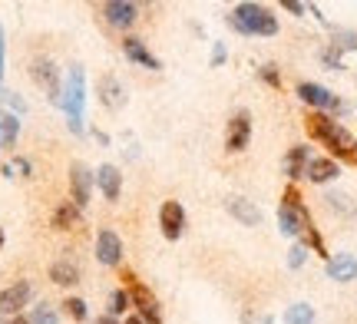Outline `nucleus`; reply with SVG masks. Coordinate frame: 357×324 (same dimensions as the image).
I'll use <instances>...</instances> for the list:
<instances>
[{"mask_svg":"<svg viewBox=\"0 0 357 324\" xmlns=\"http://www.w3.org/2000/svg\"><path fill=\"white\" fill-rule=\"evenodd\" d=\"M93 176H96V189L102 192V199H106V202H116L119 192H123V176H119V169L109 166V162H102Z\"/></svg>","mask_w":357,"mask_h":324,"instance_id":"dca6fc26","label":"nucleus"},{"mask_svg":"<svg viewBox=\"0 0 357 324\" xmlns=\"http://www.w3.org/2000/svg\"><path fill=\"white\" fill-rule=\"evenodd\" d=\"M30 79H33L40 90L50 96V103L60 106V96H63V83H60V70H56V63H53L50 56H37V60L30 63Z\"/></svg>","mask_w":357,"mask_h":324,"instance_id":"0eeeda50","label":"nucleus"},{"mask_svg":"<svg viewBox=\"0 0 357 324\" xmlns=\"http://www.w3.org/2000/svg\"><path fill=\"white\" fill-rule=\"evenodd\" d=\"M123 53H126V60L146 66V70H162L159 56H153V50H149L139 37H126V40H123Z\"/></svg>","mask_w":357,"mask_h":324,"instance_id":"a211bd4d","label":"nucleus"},{"mask_svg":"<svg viewBox=\"0 0 357 324\" xmlns=\"http://www.w3.org/2000/svg\"><path fill=\"white\" fill-rule=\"evenodd\" d=\"M63 311L73 318V321H86L89 318V308H86V301L83 298H66L63 301Z\"/></svg>","mask_w":357,"mask_h":324,"instance_id":"cd10ccee","label":"nucleus"},{"mask_svg":"<svg viewBox=\"0 0 357 324\" xmlns=\"http://www.w3.org/2000/svg\"><path fill=\"white\" fill-rule=\"evenodd\" d=\"M321 60H324V63L331 66V70H344V63H341V50H337L334 43H331V47H328L324 53H321Z\"/></svg>","mask_w":357,"mask_h":324,"instance_id":"2f4dec72","label":"nucleus"},{"mask_svg":"<svg viewBox=\"0 0 357 324\" xmlns=\"http://www.w3.org/2000/svg\"><path fill=\"white\" fill-rule=\"evenodd\" d=\"M100 17L116 30H129V26L139 20V7L132 0H106L100 7Z\"/></svg>","mask_w":357,"mask_h":324,"instance_id":"6e6552de","label":"nucleus"},{"mask_svg":"<svg viewBox=\"0 0 357 324\" xmlns=\"http://www.w3.org/2000/svg\"><path fill=\"white\" fill-rule=\"evenodd\" d=\"M284 10L294 13V17H305L307 7H305V3H298V0H284Z\"/></svg>","mask_w":357,"mask_h":324,"instance_id":"473e14b6","label":"nucleus"},{"mask_svg":"<svg viewBox=\"0 0 357 324\" xmlns=\"http://www.w3.org/2000/svg\"><path fill=\"white\" fill-rule=\"evenodd\" d=\"M265 324H271V318H268V321H265Z\"/></svg>","mask_w":357,"mask_h":324,"instance_id":"ea45409f","label":"nucleus"},{"mask_svg":"<svg viewBox=\"0 0 357 324\" xmlns=\"http://www.w3.org/2000/svg\"><path fill=\"white\" fill-rule=\"evenodd\" d=\"M252 143V116L248 113H235L229 119V126H225V149L229 153H245Z\"/></svg>","mask_w":357,"mask_h":324,"instance_id":"9b49d317","label":"nucleus"},{"mask_svg":"<svg viewBox=\"0 0 357 324\" xmlns=\"http://www.w3.org/2000/svg\"><path fill=\"white\" fill-rule=\"evenodd\" d=\"M126 308H132V301H129V291L126 288H116L113 295H109V318H123Z\"/></svg>","mask_w":357,"mask_h":324,"instance_id":"393cba45","label":"nucleus"},{"mask_svg":"<svg viewBox=\"0 0 357 324\" xmlns=\"http://www.w3.org/2000/svg\"><path fill=\"white\" fill-rule=\"evenodd\" d=\"M79 212H83V208H77V206H73V202H60V206L53 208V219H50V225H53V229H56V232H70V229H77Z\"/></svg>","mask_w":357,"mask_h":324,"instance_id":"4be33fe9","label":"nucleus"},{"mask_svg":"<svg viewBox=\"0 0 357 324\" xmlns=\"http://www.w3.org/2000/svg\"><path fill=\"white\" fill-rule=\"evenodd\" d=\"M123 281H126L129 301H132L136 314L142 318V324H162V318H159V301H155L153 291L142 285V281H136V275L132 272H123Z\"/></svg>","mask_w":357,"mask_h":324,"instance_id":"39448f33","label":"nucleus"},{"mask_svg":"<svg viewBox=\"0 0 357 324\" xmlns=\"http://www.w3.org/2000/svg\"><path fill=\"white\" fill-rule=\"evenodd\" d=\"M96 259L106 268H116L123 261V238L113 229H100V235H96Z\"/></svg>","mask_w":357,"mask_h":324,"instance_id":"ddd939ff","label":"nucleus"},{"mask_svg":"<svg viewBox=\"0 0 357 324\" xmlns=\"http://www.w3.org/2000/svg\"><path fill=\"white\" fill-rule=\"evenodd\" d=\"M17 136H20V119L13 116V113H3V116H0V143L13 146Z\"/></svg>","mask_w":357,"mask_h":324,"instance_id":"5701e85b","label":"nucleus"},{"mask_svg":"<svg viewBox=\"0 0 357 324\" xmlns=\"http://www.w3.org/2000/svg\"><path fill=\"white\" fill-rule=\"evenodd\" d=\"M30 324H60V318H56V308H50L47 301H40L37 308L30 311V318H26Z\"/></svg>","mask_w":357,"mask_h":324,"instance_id":"bb28decb","label":"nucleus"},{"mask_svg":"<svg viewBox=\"0 0 357 324\" xmlns=\"http://www.w3.org/2000/svg\"><path fill=\"white\" fill-rule=\"evenodd\" d=\"M7 324H30V321H26V318H20V314H17V318H10V321H7Z\"/></svg>","mask_w":357,"mask_h":324,"instance_id":"4c0bfd02","label":"nucleus"},{"mask_svg":"<svg viewBox=\"0 0 357 324\" xmlns=\"http://www.w3.org/2000/svg\"><path fill=\"white\" fill-rule=\"evenodd\" d=\"M324 272H328V278H331V281L347 285V281H354V278H357V259H354V255H347V252L331 255V259H328V265H324Z\"/></svg>","mask_w":357,"mask_h":324,"instance_id":"f3484780","label":"nucleus"},{"mask_svg":"<svg viewBox=\"0 0 357 324\" xmlns=\"http://www.w3.org/2000/svg\"><path fill=\"white\" fill-rule=\"evenodd\" d=\"M324 202H328V208H334V212H341V215H354V212H357V206L351 202V195L328 192V195H324Z\"/></svg>","mask_w":357,"mask_h":324,"instance_id":"a878e982","label":"nucleus"},{"mask_svg":"<svg viewBox=\"0 0 357 324\" xmlns=\"http://www.w3.org/2000/svg\"><path fill=\"white\" fill-rule=\"evenodd\" d=\"M13 172H20V176H30V159L17 156L13 162H7V166H3V176H7V179H13Z\"/></svg>","mask_w":357,"mask_h":324,"instance_id":"c756f323","label":"nucleus"},{"mask_svg":"<svg viewBox=\"0 0 357 324\" xmlns=\"http://www.w3.org/2000/svg\"><path fill=\"white\" fill-rule=\"evenodd\" d=\"M284 324H314V308L305 304V301H298V304H291L284 311Z\"/></svg>","mask_w":357,"mask_h":324,"instance_id":"b1692460","label":"nucleus"},{"mask_svg":"<svg viewBox=\"0 0 357 324\" xmlns=\"http://www.w3.org/2000/svg\"><path fill=\"white\" fill-rule=\"evenodd\" d=\"M60 106H63V113H66V126L77 132V136H83L86 132V126H83V106H86V73H83V66H73L66 73Z\"/></svg>","mask_w":357,"mask_h":324,"instance_id":"7ed1b4c3","label":"nucleus"},{"mask_svg":"<svg viewBox=\"0 0 357 324\" xmlns=\"http://www.w3.org/2000/svg\"><path fill=\"white\" fill-rule=\"evenodd\" d=\"M93 185H96V176L83 162H73V169H70V202L77 208H86L89 195H93Z\"/></svg>","mask_w":357,"mask_h":324,"instance_id":"9d476101","label":"nucleus"},{"mask_svg":"<svg viewBox=\"0 0 357 324\" xmlns=\"http://www.w3.org/2000/svg\"><path fill=\"white\" fill-rule=\"evenodd\" d=\"M225 208H229V215L235 222H242L245 229H255V225H261V208H258L255 202H248L245 195H231L229 202H225Z\"/></svg>","mask_w":357,"mask_h":324,"instance_id":"2eb2a0df","label":"nucleus"},{"mask_svg":"<svg viewBox=\"0 0 357 324\" xmlns=\"http://www.w3.org/2000/svg\"><path fill=\"white\" fill-rule=\"evenodd\" d=\"M0 248H3V229H0Z\"/></svg>","mask_w":357,"mask_h":324,"instance_id":"58836bf2","label":"nucleus"},{"mask_svg":"<svg viewBox=\"0 0 357 324\" xmlns=\"http://www.w3.org/2000/svg\"><path fill=\"white\" fill-rule=\"evenodd\" d=\"M96 324H119V321H116V318H109V314H102V318H100Z\"/></svg>","mask_w":357,"mask_h":324,"instance_id":"c9c22d12","label":"nucleus"},{"mask_svg":"<svg viewBox=\"0 0 357 324\" xmlns=\"http://www.w3.org/2000/svg\"><path fill=\"white\" fill-rule=\"evenodd\" d=\"M305 130H307L311 139H318V143L331 153L334 162L357 166V139L344 123H337V119L328 116V113H307Z\"/></svg>","mask_w":357,"mask_h":324,"instance_id":"f257e3e1","label":"nucleus"},{"mask_svg":"<svg viewBox=\"0 0 357 324\" xmlns=\"http://www.w3.org/2000/svg\"><path fill=\"white\" fill-rule=\"evenodd\" d=\"M298 100L301 103H307L311 106V113H344L347 106L341 103V96H334L328 86H321V83H298Z\"/></svg>","mask_w":357,"mask_h":324,"instance_id":"423d86ee","label":"nucleus"},{"mask_svg":"<svg viewBox=\"0 0 357 324\" xmlns=\"http://www.w3.org/2000/svg\"><path fill=\"white\" fill-rule=\"evenodd\" d=\"M3 50L7 43H3V26H0V90H3Z\"/></svg>","mask_w":357,"mask_h":324,"instance_id":"f704fd0d","label":"nucleus"},{"mask_svg":"<svg viewBox=\"0 0 357 324\" xmlns=\"http://www.w3.org/2000/svg\"><path fill=\"white\" fill-rule=\"evenodd\" d=\"M229 24L245 37H275L278 33V17L261 3H235L229 13Z\"/></svg>","mask_w":357,"mask_h":324,"instance_id":"f03ea898","label":"nucleus"},{"mask_svg":"<svg viewBox=\"0 0 357 324\" xmlns=\"http://www.w3.org/2000/svg\"><path fill=\"white\" fill-rule=\"evenodd\" d=\"M96 90H100V103L106 106V109H119V106L126 103V93H123V86H119L116 77H100Z\"/></svg>","mask_w":357,"mask_h":324,"instance_id":"412c9836","label":"nucleus"},{"mask_svg":"<svg viewBox=\"0 0 357 324\" xmlns=\"http://www.w3.org/2000/svg\"><path fill=\"white\" fill-rule=\"evenodd\" d=\"M126 324H142V318H139V314H129Z\"/></svg>","mask_w":357,"mask_h":324,"instance_id":"e433bc0d","label":"nucleus"},{"mask_svg":"<svg viewBox=\"0 0 357 324\" xmlns=\"http://www.w3.org/2000/svg\"><path fill=\"white\" fill-rule=\"evenodd\" d=\"M225 63V43H215V50H212V66H222Z\"/></svg>","mask_w":357,"mask_h":324,"instance_id":"72a5a7b5","label":"nucleus"},{"mask_svg":"<svg viewBox=\"0 0 357 324\" xmlns=\"http://www.w3.org/2000/svg\"><path fill=\"white\" fill-rule=\"evenodd\" d=\"M50 281L60 288H73L79 285V265L73 259H60L50 265Z\"/></svg>","mask_w":357,"mask_h":324,"instance_id":"aec40b11","label":"nucleus"},{"mask_svg":"<svg viewBox=\"0 0 357 324\" xmlns=\"http://www.w3.org/2000/svg\"><path fill=\"white\" fill-rule=\"evenodd\" d=\"M30 298H33V285L30 281H13V285L0 291V314L3 318H17L20 308L30 304Z\"/></svg>","mask_w":357,"mask_h":324,"instance_id":"1a4fd4ad","label":"nucleus"},{"mask_svg":"<svg viewBox=\"0 0 357 324\" xmlns=\"http://www.w3.org/2000/svg\"><path fill=\"white\" fill-rule=\"evenodd\" d=\"M258 79H261V83H268V86H275V90H278V86H281V73H278V66H275V63L258 66Z\"/></svg>","mask_w":357,"mask_h":324,"instance_id":"c85d7f7f","label":"nucleus"},{"mask_svg":"<svg viewBox=\"0 0 357 324\" xmlns=\"http://www.w3.org/2000/svg\"><path fill=\"white\" fill-rule=\"evenodd\" d=\"M278 229H281V235H288V238H301L307 229H314L311 212H307L305 199H301V192H298L294 185H288V189H284V195H281Z\"/></svg>","mask_w":357,"mask_h":324,"instance_id":"20e7f679","label":"nucleus"},{"mask_svg":"<svg viewBox=\"0 0 357 324\" xmlns=\"http://www.w3.org/2000/svg\"><path fill=\"white\" fill-rule=\"evenodd\" d=\"M305 261H307V248L301 242H294L291 252H288V268H301Z\"/></svg>","mask_w":357,"mask_h":324,"instance_id":"7c9ffc66","label":"nucleus"},{"mask_svg":"<svg viewBox=\"0 0 357 324\" xmlns=\"http://www.w3.org/2000/svg\"><path fill=\"white\" fill-rule=\"evenodd\" d=\"M307 162H311V149H307V146H291L288 156H284V176H288L291 182L305 179Z\"/></svg>","mask_w":357,"mask_h":324,"instance_id":"6ab92c4d","label":"nucleus"},{"mask_svg":"<svg viewBox=\"0 0 357 324\" xmlns=\"http://www.w3.org/2000/svg\"><path fill=\"white\" fill-rule=\"evenodd\" d=\"M159 229H162V235L169 242L182 238V232H185V208H182V202H176V199L162 202V208H159Z\"/></svg>","mask_w":357,"mask_h":324,"instance_id":"f8f14e48","label":"nucleus"},{"mask_svg":"<svg viewBox=\"0 0 357 324\" xmlns=\"http://www.w3.org/2000/svg\"><path fill=\"white\" fill-rule=\"evenodd\" d=\"M337 176H341V162H334L331 156H311V162L305 169V179L314 182V185H328Z\"/></svg>","mask_w":357,"mask_h":324,"instance_id":"4468645a","label":"nucleus"}]
</instances>
